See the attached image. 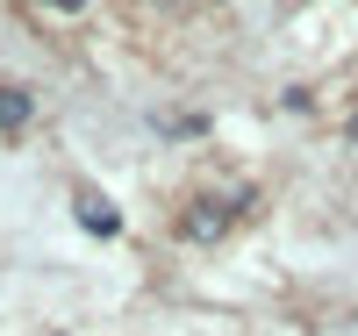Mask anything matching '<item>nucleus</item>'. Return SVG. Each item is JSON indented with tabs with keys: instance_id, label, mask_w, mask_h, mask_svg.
Instances as JSON below:
<instances>
[{
	"instance_id": "obj_1",
	"label": "nucleus",
	"mask_w": 358,
	"mask_h": 336,
	"mask_svg": "<svg viewBox=\"0 0 358 336\" xmlns=\"http://www.w3.org/2000/svg\"><path fill=\"white\" fill-rule=\"evenodd\" d=\"M79 222L94 229V236H115V229H122V222H115V207H108V200H94V193H79Z\"/></svg>"
},
{
	"instance_id": "obj_2",
	"label": "nucleus",
	"mask_w": 358,
	"mask_h": 336,
	"mask_svg": "<svg viewBox=\"0 0 358 336\" xmlns=\"http://www.w3.org/2000/svg\"><path fill=\"white\" fill-rule=\"evenodd\" d=\"M29 122V94L22 86H0V129H22Z\"/></svg>"
},
{
	"instance_id": "obj_3",
	"label": "nucleus",
	"mask_w": 358,
	"mask_h": 336,
	"mask_svg": "<svg viewBox=\"0 0 358 336\" xmlns=\"http://www.w3.org/2000/svg\"><path fill=\"white\" fill-rule=\"evenodd\" d=\"M57 8H86V0H57Z\"/></svg>"
}]
</instances>
